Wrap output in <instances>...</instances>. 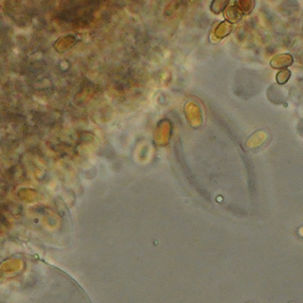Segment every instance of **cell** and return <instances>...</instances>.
I'll return each mask as SVG.
<instances>
[{
	"label": "cell",
	"mask_w": 303,
	"mask_h": 303,
	"mask_svg": "<svg viewBox=\"0 0 303 303\" xmlns=\"http://www.w3.org/2000/svg\"></svg>",
	"instance_id": "7a4b0ae2"
},
{
	"label": "cell",
	"mask_w": 303,
	"mask_h": 303,
	"mask_svg": "<svg viewBox=\"0 0 303 303\" xmlns=\"http://www.w3.org/2000/svg\"></svg>",
	"instance_id": "6da1fadb"
}]
</instances>
